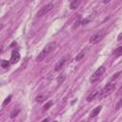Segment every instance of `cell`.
<instances>
[{"instance_id":"9a60e30c","label":"cell","mask_w":122,"mask_h":122,"mask_svg":"<svg viewBox=\"0 0 122 122\" xmlns=\"http://www.w3.org/2000/svg\"><path fill=\"white\" fill-rule=\"evenodd\" d=\"M0 66L3 67V68H8L10 66V63L7 61V60H2L1 63H0Z\"/></svg>"},{"instance_id":"8992f818","label":"cell","mask_w":122,"mask_h":122,"mask_svg":"<svg viewBox=\"0 0 122 122\" xmlns=\"http://www.w3.org/2000/svg\"><path fill=\"white\" fill-rule=\"evenodd\" d=\"M19 59H20V54L18 53V51H12V53H11V57H10V63L11 64H15V63H17L18 61H19Z\"/></svg>"},{"instance_id":"ffe728a7","label":"cell","mask_w":122,"mask_h":122,"mask_svg":"<svg viewBox=\"0 0 122 122\" xmlns=\"http://www.w3.org/2000/svg\"><path fill=\"white\" fill-rule=\"evenodd\" d=\"M119 74H120V71H119V72H117V73H116V74H114V75H113V77H112V80H113V79H114V78H116V77H117V76H118V75H119Z\"/></svg>"},{"instance_id":"e0dca14e","label":"cell","mask_w":122,"mask_h":122,"mask_svg":"<svg viewBox=\"0 0 122 122\" xmlns=\"http://www.w3.org/2000/svg\"><path fill=\"white\" fill-rule=\"evenodd\" d=\"M10 99H11V95H9L5 100H4V102H3V106H6L8 103H10Z\"/></svg>"},{"instance_id":"7c38bea8","label":"cell","mask_w":122,"mask_h":122,"mask_svg":"<svg viewBox=\"0 0 122 122\" xmlns=\"http://www.w3.org/2000/svg\"><path fill=\"white\" fill-rule=\"evenodd\" d=\"M47 97H48V96H47V95H45V94H40V95H38V96H36V98H35V100H36V102H39V103H41V102H43V101H45Z\"/></svg>"},{"instance_id":"7a4b0ae2","label":"cell","mask_w":122,"mask_h":122,"mask_svg":"<svg viewBox=\"0 0 122 122\" xmlns=\"http://www.w3.org/2000/svg\"><path fill=\"white\" fill-rule=\"evenodd\" d=\"M114 89V84L113 83H109L107 84L102 90L101 92H98V94H97V98L98 99H103L104 97H106L107 95H109Z\"/></svg>"},{"instance_id":"ba28073f","label":"cell","mask_w":122,"mask_h":122,"mask_svg":"<svg viewBox=\"0 0 122 122\" xmlns=\"http://www.w3.org/2000/svg\"><path fill=\"white\" fill-rule=\"evenodd\" d=\"M101 110H102V106H97L96 108H94V109L91 112L90 117H95L97 114H99V112H101Z\"/></svg>"},{"instance_id":"ac0fdd59","label":"cell","mask_w":122,"mask_h":122,"mask_svg":"<svg viewBox=\"0 0 122 122\" xmlns=\"http://www.w3.org/2000/svg\"><path fill=\"white\" fill-rule=\"evenodd\" d=\"M18 112H19V110H16V111H14V112H12L11 114H10V118H14V117L17 115Z\"/></svg>"},{"instance_id":"7402d4cb","label":"cell","mask_w":122,"mask_h":122,"mask_svg":"<svg viewBox=\"0 0 122 122\" xmlns=\"http://www.w3.org/2000/svg\"><path fill=\"white\" fill-rule=\"evenodd\" d=\"M48 121H49V118H46V119H44L42 122H48Z\"/></svg>"},{"instance_id":"3957f363","label":"cell","mask_w":122,"mask_h":122,"mask_svg":"<svg viewBox=\"0 0 122 122\" xmlns=\"http://www.w3.org/2000/svg\"><path fill=\"white\" fill-rule=\"evenodd\" d=\"M105 72V67L104 66H101V67H99L94 72H93V74L92 75V77H91V79H90V81L92 82V83H94V82H96L100 77H101V75L103 74Z\"/></svg>"},{"instance_id":"52a82bcc","label":"cell","mask_w":122,"mask_h":122,"mask_svg":"<svg viewBox=\"0 0 122 122\" xmlns=\"http://www.w3.org/2000/svg\"><path fill=\"white\" fill-rule=\"evenodd\" d=\"M65 63H66V58H62L61 60H59V61H58V63L55 65V68H54L55 71H61V69H63V67H64Z\"/></svg>"},{"instance_id":"30bf717a","label":"cell","mask_w":122,"mask_h":122,"mask_svg":"<svg viewBox=\"0 0 122 122\" xmlns=\"http://www.w3.org/2000/svg\"><path fill=\"white\" fill-rule=\"evenodd\" d=\"M97 94H98V92L97 91H94V92H92V93H90L89 95H88V97H87V101H92V99H94L95 97H97Z\"/></svg>"},{"instance_id":"277c9868","label":"cell","mask_w":122,"mask_h":122,"mask_svg":"<svg viewBox=\"0 0 122 122\" xmlns=\"http://www.w3.org/2000/svg\"><path fill=\"white\" fill-rule=\"evenodd\" d=\"M104 35H105V32H104L103 30L97 31L96 33H94L93 35L91 36V38H90V43H91V44H96V43H98L99 41H101V40L103 39Z\"/></svg>"},{"instance_id":"9c48e42d","label":"cell","mask_w":122,"mask_h":122,"mask_svg":"<svg viewBox=\"0 0 122 122\" xmlns=\"http://www.w3.org/2000/svg\"><path fill=\"white\" fill-rule=\"evenodd\" d=\"M66 79V74L64 72L60 73L58 76H57V84H62Z\"/></svg>"},{"instance_id":"44dd1931","label":"cell","mask_w":122,"mask_h":122,"mask_svg":"<svg viewBox=\"0 0 122 122\" xmlns=\"http://www.w3.org/2000/svg\"><path fill=\"white\" fill-rule=\"evenodd\" d=\"M121 36H122V33H119L118 38H117V40H118V41H120V40H121Z\"/></svg>"},{"instance_id":"5bb4252c","label":"cell","mask_w":122,"mask_h":122,"mask_svg":"<svg viewBox=\"0 0 122 122\" xmlns=\"http://www.w3.org/2000/svg\"><path fill=\"white\" fill-rule=\"evenodd\" d=\"M52 101H49V102H47L45 105H44V107H43V111L45 112V111H47V110H49L51 106H52Z\"/></svg>"},{"instance_id":"4fadbf2b","label":"cell","mask_w":122,"mask_h":122,"mask_svg":"<svg viewBox=\"0 0 122 122\" xmlns=\"http://www.w3.org/2000/svg\"><path fill=\"white\" fill-rule=\"evenodd\" d=\"M84 55H85V51H81L77 54V56L75 57V60H76V61H80V60L84 57Z\"/></svg>"},{"instance_id":"2e32d148","label":"cell","mask_w":122,"mask_h":122,"mask_svg":"<svg viewBox=\"0 0 122 122\" xmlns=\"http://www.w3.org/2000/svg\"><path fill=\"white\" fill-rule=\"evenodd\" d=\"M114 53H115V55H116V56H120V55H121V53H122V47H118V48L115 50Z\"/></svg>"},{"instance_id":"603a6c76","label":"cell","mask_w":122,"mask_h":122,"mask_svg":"<svg viewBox=\"0 0 122 122\" xmlns=\"http://www.w3.org/2000/svg\"><path fill=\"white\" fill-rule=\"evenodd\" d=\"M53 122H57V121H53Z\"/></svg>"},{"instance_id":"8fae6325","label":"cell","mask_w":122,"mask_h":122,"mask_svg":"<svg viewBox=\"0 0 122 122\" xmlns=\"http://www.w3.org/2000/svg\"><path fill=\"white\" fill-rule=\"evenodd\" d=\"M79 4H80V1H78V0H73V1L71 2V4H70V8H71V10H75V9L79 6Z\"/></svg>"},{"instance_id":"d6986e66","label":"cell","mask_w":122,"mask_h":122,"mask_svg":"<svg viewBox=\"0 0 122 122\" xmlns=\"http://www.w3.org/2000/svg\"><path fill=\"white\" fill-rule=\"evenodd\" d=\"M120 108H121V100L118 101V103H117V105H116V110H119Z\"/></svg>"},{"instance_id":"cb8c5ba5","label":"cell","mask_w":122,"mask_h":122,"mask_svg":"<svg viewBox=\"0 0 122 122\" xmlns=\"http://www.w3.org/2000/svg\"><path fill=\"white\" fill-rule=\"evenodd\" d=\"M0 52H1V50H0Z\"/></svg>"},{"instance_id":"5b68a950","label":"cell","mask_w":122,"mask_h":122,"mask_svg":"<svg viewBox=\"0 0 122 122\" xmlns=\"http://www.w3.org/2000/svg\"><path fill=\"white\" fill-rule=\"evenodd\" d=\"M52 8H53V5H52L51 3H50V4L46 5V6H44V7H43V8H41V9H40V10L37 12L36 16H37V17H42V16H44V15L48 14V13L52 10Z\"/></svg>"},{"instance_id":"6da1fadb","label":"cell","mask_w":122,"mask_h":122,"mask_svg":"<svg viewBox=\"0 0 122 122\" xmlns=\"http://www.w3.org/2000/svg\"><path fill=\"white\" fill-rule=\"evenodd\" d=\"M55 46H56V43H55V42H51V43H49V44L40 51V53H39L38 56L36 57V61H37V62L43 61V60L55 49Z\"/></svg>"}]
</instances>
